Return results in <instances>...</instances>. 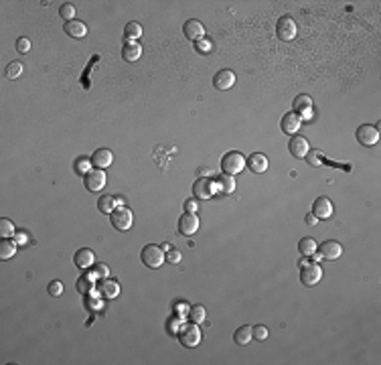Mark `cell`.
Returning <instances> with one entry per match:
<instances>
[{
  "label": "cell",
  "instance_id": "ee69618b",
  "mask_svg": "<svg viewBox=\"0 0 381 365\" xmlns=\"http://www.w3.org/2000/svg\"><path fill=\"white\" fill-rule=\"evenodd\" d=\"M185 211H187V213H197V201H195V199H189V201L185 203Z\"/></svg>",
  "mask_w": 381,
  "mask_h": 365
},
{
  "label": "cell",
  "instance_id": "8fae6325",
  "mask_svg": "<svg viewBox=\"0 0 381 365\" xmlns=\"http://www.w3.org/2000/svg\"><path fill=\"white\" fill-rule=\"evenodd\" d=\"M199 229V217L195 213H185L179 219V233L185 237H191L193 233H197Z\"/></svg>",
  "mask_w": 381,
  "mask_h": 365
},
{
  "label": "cell",
  "instance_id": "8992f818",
  "mask_svg": "<svg viewBox=\"0 0 381 365\" xmlns=\"http://www.w3.org/2000/svg\"><path fill=\"white\" fill-rule=\"evenodd\" d=\"M215 193H217V183L211 181L209 177H199L197 183L193 185L195 199H211Z\"/></svg>",
  "mask_w": 381,
  "mask_h": 365
},
{
  "label": "cell",
  "instance_id": "7c38bea8",
  "mask_svg": "<svg viewBox=\"0 0 381 365\" xmlns=\"http://www.w3.org/2000/svg\"><path fill=\"white\" fill-rule=\"evenodd\" d=\"M306 163L310 165V167H320V165H326V167H333V169H345V171H351V167L349 165H339V163H333V161H326L324 157H322V152L316 148V150H308V154H306Z\"/></svg>",
  "mask_w": 381,
  "mask_h": 365
},
{
  "label": "cell",
  "instance_id": "7bdbcfd3",
  "mask_svg": "<svg viewBox=\"0 0 381 365\" xmlns=\"http://www.w3.org/2000/svg\"><path fill=\"white\" fill-rule=\"evenodd\" d=\"M197 51H201V53H209V51H211V41H209V39H201V41H197Z\"/></svg>",
  "mask_w": 381,
  "mask_h": 365
},
{
  "label": "cell",
  "instance_id": "9c48e42d",
  "mask_svg": "<svg viewBox=\"0 0 381 365\" xmlns=\"http://www.w3.org/2000/svg\"><path fill=\"white\" fill-rule=\"evenodd\" d=\"M103 187H105V173H103V169H91L85 175V189L91 191V193H97Z\"/></svg>",
  "mask_w": 381,
  "mask_h": 365
},
{
  "label": "cell",
  "instance_id": "83f0119b",
  "mask_svg": "<svg viewBox=\"0 0 381 365\" xmlns=\"http://www.w3.org/2000/svg\"><path fill=\"white\" fill-rule=\"evenodd\" d=\"M99 292H101V296H105V298H116V296L120 294V284H118L116 280H103V282L99 284Z\"/></svg>",
  "mask_w": 381,
  "mask_h": 365
},
{
  "label": "cell",
  "instance_id": "4316f807",
  "mask_svg": "<svg viewBox=\"0 0 381 365\" xmlns=\"http://www.w3.org/2000/svg\"><path fill=\"white\" fill-rule=\"evenodd\" d=\"M251 339H253V327H249V325L237 329L235 335H233V341H235L237 345H241V347H243V345H249Z\"/></svg>",
  "mask_w": 381,
  "mask_h": 365
},
{
  "label": "cell",
  "instance_id": "44dd1931",
  "mask_svg": "<svg viewBox=\"0 0 381 365\" xmlns=\"http://www.w3.org/2000/svg\"><path fill=\"white\" fill-rule=\"evenodd\" d=\"M73 262H75V266H77V268L87 270V268H91V266L95 264V256H93V252H91V250L81 248V250H77V252H75Z\"/></svg>",
  "mask_w": 381,
  "mask_h": 365
},
{
  "label": "cell",
  "instance_id": "52a82bcc",
  "mask_svg": "<svg viewBox=\"0 0 381 365\" xmlns=\"http://www.w3.org/2000/svg\"><path fill=\"white\" fill-rule=\"evenodd\" d=\"M296 23L292 21V17H282L276 25V37L280 41H292L296 37Z\"/></svg>",
  "mask_w": 381,
  "mask_h": 365
},
{
  "label": "cell",
  "instance_id": "484cf974",
  "mask_svg": "<svg viewBox=\"0 0 381 365\" xmlns=\"http://www.w3.org/2000/svg\"><path fill=\"white\" fill-rule=\"evenodd\" d=\"M95 272L93 274H85V276H81L79 280H77V290L81 292V294H91L93 290H95Z\"/></svg>",
  "mask_w": 381,
  "mask_h": 365
},
{
  "label": "cell",
  "instance_id": "6da1fadb",
  "mask_svg": "<svg viewBox=\"0 0 381 365\" xmlns=\"http://www.w3.org/2000/svg\"><path fill=\"white\" fill-rule=\"evenodd\" d=\"M140 260H142L144 266L156 270V268H160V266L165 264V260H167V252H165L160 246L148 243V246H144L142 252H140Z\"/></svg>",
  "mask_w": 381,
  "mask_h": 365
},
{
  "label": "cell",
  "instance_id": "e575fe53",
  "mask_svg": "<svg viewBox=\"0 0 381 365\" xmlns=\"http://www.w3.org/2000/svg\"><path fill=\"white\" fill-rule=\"evenodd\" d=\"M91 159H79V161H75V173L77 175H87L89 171H91Z\"/></svg>",
  "mask_w": 381,
  "mask_h": 365
},
{
  "label": "cell",
  "instance_id": "60d3db41",
  "mask_svg": "<svg viewBox=\"0 0 381 365\" xmlns=\"http://www.w3.org/2000/svg\"><path fill=\"white\" fill-rule=\"evenodd\" d=\"M13 239L19 243V246H27L29 243V231H17Z\"/></svg>",
  "mask_w": 381,
  "mask_h": 365
},
{
  "label": "cell",
  "instance_id": "4dcf8cb0",
  "mask_svg": "<svg viewBox=\"0 0 381 365\" xmlns=\"http://www.w3.org/2000/svg\"><path fill=\"white\" fill-rule=\"evenodd\" d=\"M316 241L312 239V237H302L300 239V243H298V252L302 254V256H312L314 252H316Z\"/></svg>",
  "mask_w": 381,
  "mask_h": 365
},
{
  "label": "cell",
  "instance_id": "b9f144b4",
  "mask_svg": "<svg viewBox=\"0 0 381 365\" xmlns=\"http://www.w3.org/2000/svg\"><path fill=\"white\" fill-rule=\"evenodd\" d=\"M93 272H95V276H99V278H107V276H110V270H107L105 264H95Z\"/></svg>",
  "mask_w": 381,
  "mask_h": 365
},
{
  "label": "cell",
  "instance_id": "2e32d148",
  "mask_svg": "<svg viewBox=\"0 0 381 365\" xmlns=\"http://www.w3.org/2000/svg\"><path fill=\"white\" fill-rule=\"evenodd\" d=\"M312 215L316 219H329L333 215V203L329 197H318L314 203H312Z\"/></svg>",
  "mask_w": 381,
  "mask_h": 365
},
{
  "label": "cell",
  "instance_id": "ab89813d",
  "mask_svg": "<svg viewBox=\"0 0 381 365\" xmlns=\"http://www.w3.org/2000/svg\"><path fill=\"white\" fill-rule=\"evenodd\" d=\"M181 260H183V254L179 250H169L167 252V262L169 264H181Z\"/></svg>",
  "mask_w": 381,
  "mask_h": 365
},
{
  "label": "cell",
  "instance_id": "5b68a950",
  "mask_svg": "<svg viewBox=\"0 0 381 365\" xmlns=\"http://www.w3.org/2000/svg\"><path fill=\"white\" fill-rule=\"evenodd\" d=\"M300 280L304 286H316L322 280V268L314 262H306L300 268Z\"/></svg>",
  "mask_w": 381,
  "mask_h": 365
},
{
  "label": "cell",
  "instance_id": "f546056e",
  "mask_svg": "<svg viewBox=\"0 0 381 365\" xmlns=\"http://www.w3.org/2000/svg\"><path fill=\"white\" fill-rule=\"evenodd\" d=\"M97 209L103 213V215H110L114 209H116V197L112 195H101L97 199Z\"/></svg>",
  "mask_w": 381,
  "mask_h": 365
},
{
  "label": "cell",
  "instance_id": "681fc988",
  "mask_svg": "<svg viewBox=\"0 0 381 365\" xmlns=\"http://www.w3.org/2000/svg\"><path fill=\"white\" fill-rule=\"evenodd\" d=\"M160 248H162L165 252H169V250H173V248H171V243H162V246H160Z\"/></svg>",
  "mask_w": 381,
  "mask_h": 365
},
{
  "label": "cell",
  "instance_id": "3957f363",
  "mask_svg": "<svg viewBox=\"0 0 381 365\" xmlns=\"http://www.w3.org/2000/svg\"><path fill=\"white\" fill-rule=\"evenodd\" d=\"M177 337H179V343L187 349H193L201 343V331H199V325L197 323H187V325H181L179 331H177Z\"/></svg>",
  "mask_w": 381,
  "mask_h": 365
},
{
  "label": "cell",
  "instance_id": "277c9868",
  "mask_svg": "<svg viewBox=\"0 0 381 365\" xmlns=\"http://www.w3.org/2000/svg\"><path fill=\"white\" fill-rule=\"evenodd\" d=\"M110 221H112L116 231H128L132 227V223H134V215H132V211L128 207L124 205V207H116L110 213Z\"/></svg>",
  "mask_w": 381,
  "mask_h": 365
},
{
  "label": "cell",
  "instance_id": "8d00e7d4",
  "mask_svg": "<svg viewBox=\"0 0 381 365\" xmlns=\"http://www.w3.org/2000/svg\"><path fill=\"white\" fill-rule=\"evenodd\" d=\"M47 292H49L51 296H61V294H63V284H61V280H51L49 286H47Z\"/></svg>",
  "mask_w": 381,
  "mask_h": 365
},
{
  "label": "cell",
  "instance_id": "cb8c5ba5",
  "mask_svg": "<svg viewBox=\"0 0 381 365\" xmlns=\"http://www.w3.org/2000/svg\"><path fill=\"white\" fill-rule=\"evenodd\" d=\"M122 57H124L126 61H130V63L138 61V59L142 57V47H140V43H126L124 49H122Z\"/></svg>",
  "mask_w": 381,
  "mask_h": 365
},
{
  "label": "cell",
  "instance_id": "836d02e7",
  "mask_svg": "<svg viewBox=\"0 0 381 365\" xmlns=\"http://www.w3.org/2000/svg\"><path fill=\"white\" fill-rule=\"evenodd\" d=\"M59 17L65 21V23H69V21H73L75 19V7L71 5V3H65V5H61V9H59Z\"/></svg>",
  "mask_w": 381,
  "mask_h": 365
},
{
  "label": "cell",
  "instance_id": "c3c4849f",
  "mask_svg": "<svg viewBox=\"0 0 381 365\" xmlns=\"http://www.w3.org/2000/svg\"><path fill=\"white\" fill-rule=\"evenodd\" d=\"M116 207H124V197H116Z\"/></svg>",
  "mask_w": 381,
  "mask_h": 365
},
{
  "label": "cell",
  "instance_id": "ac0fdd59",
  "mask_svg": "<svg viewBox=\"0 0 381 365\" xmlns=\"http://www.w3.org/2000/svg\"><path fill=\"white\" fill-rule=\"evenodd\" d=\"M341 254H343V246L337 239H329V241L320 243V256L324 260H337V258H341Z\"/></svg>",
  "mask_w": 381,
  "mask_h": 365
},
{
  "label": "cell",
  "instance_id": "bcb514c9",
  "mask_svg": "<svg viewBox=\"0 0 381 365\" xmlns=\"http://www.w3.org/2000/svg\"><path fill=\"white\" fill-rule=\"evenodd\" d=\"M197 175H199V177H209V175H211V171H209V169H205V167H201V169L197 171Z\"/></svg>",
  "mask_w": 381,
  "mask_h": 365
},
{
  "label": "cell",
  "instance_id": "603a6c76",
  "mask_svg": "<svg viewBox=\"0 0 381 365\" xmlns=\"http://www.w3.org/2000/svg\"><path fill=\"white\" fill-rule=\"evenodd\" d=\"M17 248L19 243L13 237H3V241H0V260H11L17 254Z\"/></svg>",
  "mask_w": 381,
  "mask_h": 365
},
{
  "label": "cell",
  "instance_id": "9a60e30c",
  "mask_svg": "<svg viewBox=\"0 0 381 365\" xmlns=\"http://www.w3.org/2000/svg\"><path fill=\"white\" fill-rule=\"evenodd\" d=\"M183 33H185V37L189 41H201V39H205V27H203L201 21H195V19H191V21L185 23Z\"/></svg>",
  "mask_w": 381,
  "mask_h": 365
},
{
  "label": "cell",
  "instance_id": "d6a6232c",
  "mask_svg": "<svg viewBox=\"0 0 381 365\" xmlns=\"http://www.w3.org/2000/svg\"><path fill=\"white\" fill-rule=\"evenodd\" d=\"M17 229H15V223L11 219H0V235L3 237H15Z\"/></svg>",
  "mask_w": 381,
  "mask_h": 365
},
{
  "label": "cell",
  "instance_id": "74e56055",
  "mask_svg": "<svg viewBox=\"0 0 381 365\" xmlns=\"http://www.w3.org/2000/svg\"><path fill=\"white\" fill-rule=\"evenodd\" d=\"M253 339H258V341H266V339H268V327H264V325L253 327Z\"/></svg>",
  "mask_w": 381,
  "mask_h": 365
},
{
  "label": "cell",
  "instance_id": "7a4b0ae2",
  "mask_svg": "<svg viewBox=\"0 0 381 365\" xmlns=\"http://www.w3.org/2000/svg\"><path fill=\"white\" fill-rule=\"evenodd\" d=\"M221 169H223L225 175L235 177V175H239L245 169V157L239 150H229L221 159Z\"/></svg>",
  "mask_w": 381,
  "mask_h": 365
},
{
  "label": "cell",
  "instance_id": "7402d4cb",
  "mask_svg": "<svg viewBox=\"0 0 381 365\" xmlns=\"http://www.w3.org/2000/svg\"><path fill=\"white\" fill-rule=\"evenodd\" d=\"M63 31H65V35L71 37V39H83V37L87 35V27H85L81 21H75V19L69 21V23H65Z\"/></svg>",
  "mask_w": 381,
  "mask_h": 365
},
{
  "label": "cell",
  "instance_id": "4fadbf2b",
  "mask_svg": "<svg viewBox=\"0 0 381 365\" xmlns=\"http://www.w3.org/2000/svg\"><path fill=\"white\" fill-rule=\"evenodd\" d=\"M300 124H302V118H300L296 112H288V114L282 118V122H280V128H282L284 134L294 136V134L300 130Z\"/></svg>",
  "mask_w": 381,
  "mask_h": 365
},
{
  "label": "cell",
  "instance_id": "d6986e66",
  "mask_svg": "<svg viewBox=\"0 0 381 365\" xmlns=\"http://www.w3.org/2000/svg\"><path fill=\"white\" fill-rule=\"evenodd\" d=\"M294 110H296V114L300 116V118H310V112H312V97L310 95H306V93H300V95H296V99H294Z\"/></svg>",
  "mask_w": 381,
  "mask_h": 365
},
{
  "label": "cell",
  "instance_id": "f1b7e54d",
  "mask_svg": "<svg viewBox=\"0 0 381 365\" xmlns=\"http://www.w3.org/2000/svg\"><path fill=\"white\" fill-rule=\"evenodd\" d=\"M124 37L128 39V43H138V39L142 37V27L138 25V23H128L126 25V29H124Z\"/></svg>",
  "mask_w": 381,
  "mask_h": 365
},
{
  "label": "cell",
  "instance_id": "f6af8a7d",
  "mask_svg": "<svg viewBox=\"0 0 381 365\" xmlns=\"http://www.w3.org/2000/svg\"><path fill=\"white\" fill-rule=\"evenodd\" d=\"M179 327H181L179 319H171V321H169V333H171V335H175V333L179 331Z\"/></svg>",
  "mask_w": 381,
  "mask_h": 365
},
{
  "label": "cell",
  "instance_id": "f907efd6",
  "mask_svg": "<svg viewBox=\"0 0 381 365\" xmlns=\"http://www.w3.org/2000/svg\"><path fill=\"white\" fill-rule=\"evenodd\" d=\"M312 256H314V262H320V258H322V256H320V254H316V252H314Z\"/></svg>",
  "mask_w": 381,
  "mask_h": 365
},
{
  "label": "cell",
  "instance_id": "ffe728a7",
  "mask_svg": "<svg viewBox=\"0 0 381 365\" xmlns=\"http://www.w3.org/2000/svg\"><path fill=\"white\" fill-rule=\"evenodd\" d=\"M112 163H114V154L107 148H97L91 154V165L97 169H107V167H112Z\"/></svg>",
  "mask_w": 381,
  "mask_h": 365
},
{
  "label": "cell",
  "instance_id": "f35d334b",
  "mask_svg": "<svg viewBox=\"0 0 381 365\" xmlns=\"http://www.w3.org/2000/svg\"><path fill=\"white\" fill-rule=\"evenodd\" d=\"M17 51L19 53H29L31 51V41L27 39V37H19V41H17Z\"/></svg>",
  "mask_w": 381,
  "mask_h": 365
},
{
  "label": "cell",
  "instance_id": "5bb4252c",
  "mask_svg": "<svg viewBox=\"0 0 381 365\" xmlns=\"http://www.w3.org/2000/svg\"><path fill=\"white\" fill-rule=\"evenodd\" d=\"M213 85L219 89V91H225V89H231L235 85V73L231 69H221L215 73L213 77Z\"/></svg>",
  "mask_w": 381,
  "mask_h": 365
},
{
  "label": "cell",
  "instance_id": "30bf717a",
  "mask_svg": "<svg viewBox=\"0 0 381 365\" xmlns=\"http://www.w3.org/2000/svg\"><path fill=\"white\" fill-rule=\"evenodd\" d=\"M288 150H290V154H292L294 159H306V154H308L310 146H308V140H306L304 136L294 134V136H290Z\"/></svg>",
  "mask_w": 381,
  "mask_h": 365
},
{
  "label": "cell",
  "instance_id": "d590c367",
  "mask_svg": "<svg viewBox=\"0 0 381 365\" xmlns=\"http://www.w3.org/2000/svg\"><path fill=\"white\" fill-rule=\"evenodd\" d=\"M21 73H23V63H19V61H15V63H11L7 67V77L9 79H17Z\"/></svg>",
  "mask_w": 381,
  "mask_h": 365
},
{
  "label": "cell",
  "instance_id": "e0dca14e",
  "mask_svg": "<svg viewBox=\"0 0 381 365\" xmlns=\"http://www.w3.org/2000/svg\"><path fill=\"white\" fill-rule=\"evenodd\" d=\"M245 167H247L251 173H256V175L266 173V171H268V159H266V154H262V152H253L249 159H245Z\"/></svg>",
  "mask_w": 381,
  "mask_h": 365
},
{
  "label": "cell",
  "instance_id": "1f68e13d",
  "mask_svg": "<svg viewBox=\"0 0 381 365\" xmlns=\"http://www.w3.org/2000/svg\"><path fill=\"white\" fill-rule=\"evenodd\" d=\"M189 319H191V323L201 325V323L207 319V310H205V306H201V304L191 306V308H189Z\"/></svg>",
  "mask_w": 381,
  "mask_h": 365
},
{
  "label": "cell",
  "instance_id": "7dc6e473",
  "mask_svg": "<svg viewBox=\"0 0 381 365\" xmlns=\"http://www.w3.org/2000/svg\"><path fill=\"white\" fill-rule=\"evenodd\" d=\"M316 221H318V219H316V217H314L312 213H310V215L306 217V223H308V225H316Z\"/></svg>",
  "mask_w": 381,
  "mask_h": 365
},
{
  "label": "cell",
  "instance_id": "ba28073f",
  "mask_svg": "<svg viewBox=\"0 0 381 365\" xmlns=\"http://www.w3.org/2000/svg\"><path fill=\"white\" fill-rule=\"evenodd\" d=\"M357 140H359V144L361 146H373V144H377L379 142V130L375 128V126H369V124H363V126H359L357 128Z\"/></svg>",
  "mask_w": 381,
  "mask_h": 365
},
{
  "label": "cell",
  "instance_id": "d4e9b609",
  "mask_svg": "<svg viewBox=\"0 0 381 365\" xmlns=\"http://www.w3.org/2000/svg\"><path fill=\"white\" fill-rule=\"evenodd\" d=\"M215 183H217V191L223 193V195H231V193L235 191V179H233L231 175H225V173H223Z\"/></svg>",
  "mask_w": 381,
  "mask_h": 365
}]
</instances>
